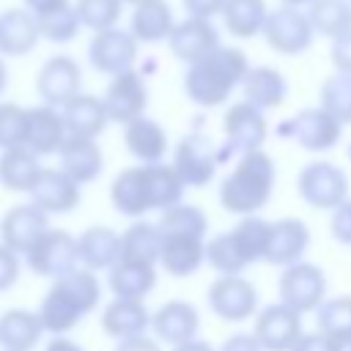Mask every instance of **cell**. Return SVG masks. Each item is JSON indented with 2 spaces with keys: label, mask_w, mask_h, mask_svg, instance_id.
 Masks as SVG:
<instances>
[{
  "label": "cell",
  "mask_w": 351,
  "mask_h": 351,
  "mask_svg": "<svg viewBox=\"0 0 351 351\" xmlns=\"http://www.w3.org/2000/svg\"><path fill=\"white\" fill-rule=\"evenodd\" d=\"M247 71H250L247 55L236 47L219 44L214 52H208L197 63L186 66L184 90H186L189 101H195L197 107H219L233 93V88H239L244 82Z\"/></svg>",
  "instance_id": "cell-1"
},
{
  "label": "cell",
  "mask_w": 351,
  "mask_h": 351,
  "mask_svg": "<svg viewBox=\"0 0 351 351\" xmlns=\"http://www.w3.org/2000/svg\"><path fill=\"white\" fill-rule=\"evenodd\" d=\"M274 181H277V167L263 148L244 154L239 156L236 167L222 178L219 203L228 214L255 217L271 200Z\"/></svg>",
  "instance_id": "cell-2"
},
{
  "label": "cell",
  "mask_w": 351,
  "mask_h": 351,
  "mask_svg": "<svg viewBox=\"0 0 351 351\" xmlns=\"http://www.w3.org/2000/svg\"><path fill=\"white\" fill-rule=\"evenodd\" d=\"M25 263L30 266L33 274L38 277H49V280H60L66 274H71L80 266V244L71 233L60 230V228H49L25 255Z\"/></svg>",
  "instance_id": "cell-3"
},
{
  "label": "cell",
  "mask_w": 351,
  "mask_h": 351,
  "mask_svg": "<svg viewBox=\"0 0 351 351\" xmlns=\"http://www.w3.org/2000/svg\"><path fill=\"white\" fill-rule=\"evenodd\" d=\"M299 197L313 208L335 211L340 203L348 200V178L332 162H310L299 170L296 178Z\"/></svg>",
  "instance_id": "cell-4"
},
{
  "label": "cell",
  "mask_w": 351,
  "mask_h": 351,
  "mask_svg": "<svg viewBox=\"0 0 351 351\" xmlns=\"http://www.w3.org/2000/svg\"><path fill=\"white\" fill-rule=\"evenodd\" d=\"M277 291H280V302L296 310L299 315L315 313L326 302V277L315 263L299 261L282 269Z\"/></svg>",
  "instance_id": "cell-5"
},
{
  "label": "cell",
  "mask_w": 351,
  "mask_h": 351,
  "mask_svg": "<svg viewBox=\"0 0 351 351\" xmlns=\"http://www.w3.org/2000/svg\"><path fill=\"white\" fill-rule=\"evenodd\" d=\"M261 36L266 38V44L274 52H280V55H299V52H304V49L313 47L315 30L310 25L307 11L280 5V8L269 11Z\"/></svg>",
  "instance_id": "cell-6"
},
{
  "label": "cell",
  "mask_w": 351,
  "mask_h": 351,
  "mask_svg": "<svg viewBox=\"0 0 351 351\" xmlns=\"http://www.w3.org/2000/svg\"><path fill=\"white\" fill-rule=\"evenodd\" d=\"M208 307L222 321H247L258 315V291L241 274H219L206 291Z\"/></svg>",
  "instance_id": "cell-7"
},
{
  "label": "cell",
  "mask_w": 351,
  "mask_h": 351,
  "mask_svg": "<svg viewBox=\"0 0 351 351\" xmlns=\"http://www.w3.org/2000/svg\"><path fill=\"white\" fill-rule=\"evenodd\" d=\"M137 47H140V41L129 30L110 27V30L93 33V38L88 44V60L96 71L115 77V74H123V71L134 69Z\"/></svg>",
  "instance_id": "cell-8"
},
{
  "label": "cell",
  "mask_w": 351,
  "mask_h": 351,
  "mask_svg": "<svg viewBox=\"0 0 351 351\" xmlns=\"http://www.w3.org/2000/svg\"><path fill=\"white\" fill-rule=\"evenodd\" d=\"M80 85H82V71L77 60L69 55H52L49 60L41 63L36 74V90L41 101L58 110H63L77 93H82Z\"/></svg>",
  "instance_id": "cell-9"
},
{
  "label": "cell",
  "mask_w": 351,
  "mask_h": 351,
  "mask_svg": "<svg viewBox=\"0 0 351 351\" xmlns=\"http://www.w3.org/2000/svg\"><path fill=\"white\" fill-rule=\"evenodd\" d=\"M252 335L263 351H291L296 346V340L304 335L302 315L282 302L269 304L255 315Z\"/></svg>",
  "instance_id": "cell-10"
},
{
  "label": "cell",
  "mask_w": 351,
  "mask_h": 351,
  "mask_svg": "<svg viewBox=\"0 0 351 351\" xmlns=\"http://www.w3.org/2000/svg\"><path fill=\"white\" fill-rule=\"evenodd\" d=\"M343 134V123L332 118L324 107H304L288 121V137L304 151H329L337 145Z\"/></svg>",
  "instance_id": "cell-11"
},
{
  "label": "cell",
  "mask_w": 351,
  "mask_h": 351,
  "mask_svg": "<svg viewBox=\"0 0 351 351\" xmlns=\"http://www.w3.org/2000/svg\"><path fill=\"white\" fill-rule=\"evenodd\" d=\"M104 107H107V115L110 121L115 123H132L137 118L145 115V107H148V88H145V80L132 69V71H123V74H115L101 96Z\"/></svg>",
  "instance_id": "cell-12"
},
{
  "label": "cell",
  "mask_w": 351,
  "mask_h": 351,
  "mask_svg": "<svg viewBox=\"0 0 351 351\" xmlns=\"http://www.w3.org/2000/svg\"><path fill=\"white\" fill-rule=\"evenodd\" d=\"M222 129H225V137H228V145L230 151L236 154H252V151H261L263 143H266V134H269V123L263 118V110L252 107L250 101H236L225 110V118H222Z\"/></svg>",
  "instance_id": "cell-13"
},
{
  "label": "cell",
  "mask_w": 351,
  "mask_h": 351,
  "mask_svg": "<svg viewBox=\"0 0 351 351\" xmlns=\"http://www.w3.org/2000/svg\"><path fill=\"white\" fill-rule=\"evenodd\" d=\"M173 167L178 170V176L184 178L186 186H206L217 173L214 143L200 132L181 137L173 151Z\"/></svg>",
  "instance_id": "cell-14"
},
{
  "label": "cell",
  "mask_w": 351,
  "mask_h": 351,
  "mask_svg": "<svg viewBox=\"0 0 351 351\" xmlns=\"http://www.w3.org/2000/svg\"><path fill=\"white\" fill-rule=\"evenodd\" d=\"M49 230V214H44L33 203L11 206L0 219V241L16 255H27V250Z\"/></svg>",
  "instance_id": "cell-15"
},
{
  "label": "cell",
  "mask_w": 351,
  "mask_h": 351,
  "mask_svg": "<svg viewBox=\"0 0 351 351\" xmlns=\"http://www.w3.org/2000/svg\"><path fill=\"white\" fill-rule=\"evenodd\" d=\"M82 184H77L60 167H44L30 189V203L38 206L44 214H69L80 206Z\"/></svg>",
  "instance_id": "cell-16"
},
{
  "label": "cell",
  "mask_w": 351,
  "mask_h": 351,
  "mask_svg": "<svg viewBox=\"0 0 351 351\" xmlns=\"http://www.w3.org/2000/svg\"><path fill=\"white\" fill-rule=\"evenodd\" d=\"M167 44H170V52L181 63L192 66V63H197L200 58H206L208 52H214L219 47V33L211 25V19L186 16L184 22H176Z\"/></svg>",
  "instance_id": "cell-17"
},
{
  "label": "cell",
  "mask_w": 351,
  "mask_h": 351,
  "mask_svg": "<svg viewBox=\"0 0 351 351\" xmlns=\"http://www.w3.org/2000/svg\"><path fill=\"white\" fill-rule=\"evenodd\" d=\"M151 329L159 343H167L173 348V346H181V343H189L197 337L200 315H197L195 304L173 299V302H165L151 315Z\"/></svg>",
  "instance_id": "cell-18"
},
{
  "label": "cell",
  "mask_w": 351,
  "mask_h": 351,
  "mask_svg": "<svg viewBox=\"0 0 351 351\" xmlns=\"http://www.w3.org/2000/svg\"><path fill=\"white\" fill-rule=\"evenodd\" d=\"M307 247H310V228L302 219L285 217V219L271 222L263 261L271 263V266H282L285 269V266L299 263L302 255L307 252Z\"/></svg>",
  "instance_id": "cell-19"
},
{
  "label": "cell",
  "mask_w": 351,
  "mask_h": 351,
  "mask_svg": "<svg viewBox=\"0 0 351 351\" xmlns=\"http://www.w3.org/2000/svg\"><path fill=\"white\" fill-rule=\"evenodd\" d=\"M69 132L63 123V112L58 107L49 104H38L27 110V137L25 145L36 154V156H49L58 154L66 143Z\"/></svg>",
  "instance_id": "cell-20"
},
{
  "label": "cell",
  "mask_w": 351,
  "mask_h": 351,
  "mask_svg": "<svg viewBox=\"0 0 351 351\" xmlns=\"http://www.w3.org/2000/svg\"><path fill=\"white\" fill-rule=\"evenodd\" d=\"M38 318H41V324H44V332H52L55 337H63V335H69L74 326H80V321L85 318V310H82L80 302L71 296V291L66 288L63 280H52L47 296L41 299Z\"/></svg>",
  "instance_id": "cell-21"
},
{
  "label": "cell",
  "mask_w": 351,
  "mask_h": 351,
  "mask_svg": "<svg viewBox=\"0 0 351 351\" xmlns=\"http://www.w3.org/2000/svg\"><path fill=\"white\" fill-rule=\"evenodd\" d=\"M112 208L123 217H143L151 211V195L145 181V165L123 167L110 184Z\"/></svg>",
  "instance_id": "cell-22"
},
{
  "label": "cell",
  "mask_w": 351,
  "mask_h": 351,
  "mask_svg": "<svg viewBox=\"0 0 351 351\" xmlns=\"http://www.w3.org/2000/svg\"><path fill=\"white\" fill-rule=\"evenodd\" d=\"M41 38L38 19L27 8H5L0 11V55L22 58Z\"/></svg>",
  "instance_id": "cell-23"
},
{
  "label": "cell",
  "mask_w": 351,
  "mask_h": 351,
  "mask_svg": "<svg viewBox=\"0 0 351 351\" xmlns=\"http://www.w3.org/2000/svg\"><path fill=\"white\" fill-rule=\"evenodd\" d=\"M206 261V239L162 233L159 263L170 277H192Z\"/></svg>",
  "instance_id": "cell-24"
},
{
  "label": "cell",
  "mask_w": 351,
  "mask_h": 351,
  "mask_svg": "<svg viewBox=\"0 0 351 351\" xmlns=\"http://www.w3.org/2000/svg\"><path fill=\"white\" fill-rule=\"evenodd\" d=\"M151 315L143 299H112L101 310V329L115 340L137 337L151 326Z\"/></svg>",
  "instance_id": "cell-25"
},
{
  "label": "cell",
  "mask_w": 351,
  "mask_h": 351,
  "mask_svg": "<svg viewBox=\"0 0 351 351\" xmlns=\"http://www.w3.org/2000/svg\"><path fill=\"white\" fill-rule=\"evenodd\" d=\"M60 170H66L77 184H90L99 178L104 167V154L96 140L90 137H66L63 148L58 151Z\"/></svg>",
  "instance_id": "cell-26"
},
{
  "label": "cell",
  "mask_w": 351,
  "mask_h": 351,
  "mask_svg": "<svg viewBox=\"0 0 351 351\" xmlns=\"http://www.w3.org/2000/svg\"><path fill=\"white\" fill-rule=\"evenodd\" d=\"M60 112H63L66 132L71 137H90V140H96L107 129V123H110L104 101L99 96H93V93H77Z\"/></svg>",
  "instance_id": "cell-27"
},
{
  "label": "cell",
  "mask_w": 351,
  "mask_h": 351,
  "mask_svg": "<svg viewBox=\"0 0 351 351\" xmlns=\"http://www.w3.org/2000/svg\"><path fill=\"white\" fill-rule=\"evenodd\" d=\"M80 263L90 271L112 269L121 261V233H115L107 225H90L80 233Z\"/></svg>",
  "instance_id": "cell-28"
},
{
  "label": "cell",
  "mask_w": 351,
  "mask_h": 351,
  "mask_svg": "<svg viewBox=\"0 0 351 351\" xmlns=\"http://www.w3.org/2000/svg\"><path fill=\"white\" fill-rule=\"evenodd\" d=\"M123 143L140 165H156L167 154V132L145 115L123 126Z\"/></svg>",
  "instance_id": "cell-29"
},
{
  "label": "cell",
  "mask_w": 351,
  "mask_h": 351,
  "mask_svg": "<svg viewBox=\"0 0 351 351\" xmlns=\"http://www.w3.org/2000/svg\"><path fill=\"white\" fill-rule=\"evenodd\" d=\"M44 335V324L33 310H5L0 315V346L3 351H33Z\"/></svg>",
  "instance_id": "cell-30"
},
{
  "label": "cell",
  "mask_w": 351,
  "mask_h": 351,
  "mask_svg": "<svg viewBox=\"0 0 351 351\" xmlns=\"http://www.w3.org/2000/svg\"><path fill=\"white\" fill-rule=\"evenodd\" d=\"M173 27H176L173 8L165 0H145V3L134 5V11H132L129 33L137 41H143V44L167 41L170 33H173Z\"/></svg>",
  "instance_id": "cell-31"
},
{
  "label": "cell",
  "mask_w": 351,
  "mask_h": 351,
  "mask_svg": "<svg viewBox=\"0 0 351 351\" xmlns=\"http://www.w3.org/2000/svg\"><path fill=\"white\" fill-rule=\"evenodd\" d=\"M244 101H250L252 107L258 110H271V107H280L285 101V93H288V85H285V77L271 69V66H255L247 71L244 82Z\"/></svg>",
  "instance_id": "cell-32"
},
{
  "label": "cell",
  "mask_w": 351,
  "mask_h": 351,
  "mask_svg": "<svg viewBox=\"0 0 351 351\" xmlns=\"http://www.w3.org/2000/svg\"><path fill=\"white\" fill-rule=\"evenodd\" d=\"M107 282L115 299H143L156 285V266L140 261H118L110 269Z\"/></svg>",
  "instance_id": "cell-33"
},
{
  "label": "cell",
  "mask_w": 351,
  "mask_h": 351,
  "mask_svg": "<svg viewBox=\"0 0 351 351\" xmlns=\"http://www.w3.org/2000/svg\"><path fill=\"white\" fill-rule=\"evenodd\" d=\"M41 170L44 167L38 165V156L27 145L8 148L0 154V184L8 192H30Z\"/></svg>",
  "instance_id": "cell-34"
},
{
  "label": "cell",
  "mask_w": 351,
  "mask_h": 351,
  "mask_svg": "<svg viewBox=\"0 0 351 351\" xmlns=\"http://www.w3.org/2000/svg\"><path fill=\"white\" fill-rule=\"evenodd\" d=\"M162 252V230L154 222H132L121 233V261H140V263H159Z\"/></svg>",
  "instance_id": "cell-35"
},
{
  "label": "cell",
  "mask_w": 351,
  "mask_h": 351,
  "mask_svg": "<svg viewBox=\"0 0 351 351\" xmlns=\"http://www.w3.org/2000/svg\"><path fill=\"white\" fill-rule=\"evenodd\" d=\"M145 181H148V195H151V211H167L178 206L186 189L178 170L167 162L145 165Z\"/></svg>",
  "instance_id": "cell-36"
},
{
  "label": "cell",
  "mask_w": 351,
  "mask_h": 351,
  "mask_svg": "<svg viewBox=\"0 0 351 351\" xmlns=\"http://www.w3.org/2000/svg\"><path fill=\"white\" fill-rule=\"evenodd\" d=\"M269 8L263 0H228L222 8V22L230 36L236 38H252L263 33Z\"/></svg>",
  "instance_id": "cell-37"
},
{
  "label": "cell",
  "mask_w": 351,
  "mask_h": 351,
  "mask_svg": "<svg viewBox=\"0 0 351 351\" xmlns=\"http://www.w3.org/2000/svg\"><path fill=\"white\" fill-rule=\"evenodd\" d=\"M307 16L313 30L332 41L351 33V0H313Z\"/></svg>",
  "instance_id": "cell-38"
},
{
  "label": "cell",
  "mask_w": 351,
  "mask_h": 351,
  "mask_svg": "<svg viewBox=\"0 0 351 351\" xmlns=\"http://www.w3.org/2000/svg\"><path fill=\"white\" fill-rule=\"evenodd\" d=\"M206 263L219 271V274H241L250 263L247 258L241 255L236 239H233V230H225V233H214L208 241H206Z\"/></svg>",
  "instance_id": "cell-39"
},
{
  "label": "cell",
  "mask_w": 351,
  "mask_h": 351,
  "mask_svg": "<svg viewBox=\"0 0 351 351\" xmlns=\"http://www.w3.org/2000/svg\"><path fill=\"white\" fill-rule=\"evenodd\" d=\"M156 225L162 233H178V236H195V239H206V233H208L206 214L192 203H178V206L162 211Z\"/></svg>",
  "instance_id": "cell-40"
},
{
  "label": "cell",
  "mask_w": 351,
  "mask_h": 351,
  "mask_svg": "<svg viewBox=\"0 0 351 351\" xmlns=\"http://www.w3.org/2000/svg\"><path fill=\"white\" fill-rule=\"evenodd\" d=\"M230 230H233V239H236V244H239V250H241V255L247 258L250 266L263 261L271 222H266V219H261L255 214V217H241V222L236 228H230Z\"/></svg>",
  "instance_id": "cell-41"
},
{
  "label": "cell",
  "mask_w": 351,
  "mask_h": 351,
  "mask_svg": "<svg viewBox=\"0 0 351 351\" xmlns=\"http://www.w3.org/2000/svg\"><path fill=\"white\" fill-rule=\"evenodd\" d=\"M318 107H324L332 118H337L343 126L351 123V77L348 74H332L321 82L318 90Z\"/></svg>",
  "instance_id": "cell-42"
},
{
  "label": "cell",
  "mask_w": 351,
  "mask_h": 351,
  "mask_svg": "<svg viewBox=\"0 0 351 351\" xmlns=\"http://www.w3.org/2000/svg\"><path fill=\"white\" fill-rule=\"evenodd\" d=\"M74 8L82 27L101 33V30L118 27V19L123 14V0H77Z\"/></svg>",
  "instance_id": "cell-43"
},
{
  "label": "cell",
  "mask_w": 351,
  "mask_h": 351,
  "mask_svg": "<svg viewBox=\"0 0 351 351\" xmlns=\"http://www.w3.org/2000/svg\"><path fill=\"white\" fill-rule=\"evenodd\" d=\"M315 324H318V332H324L332 340L351 335V293L326 299L315 310Z\"/></svg>",
  "instance_id": "cell-44"
},
{
  "label": "cell",
  "mask_w": 351,
  "mask_h": 351,
  "mask_svg": "<svg viewBox=\"0 0 351 351\" xmlns=\"http://www.w3.org/2000/svg\"><path fill=\"white\" fill-rule=\"evenodd\" d=\"M36 19H38L41 38L55 41V44H69L77 36V30L82 27V22L77 16V8L71 3L63 5V8H58V11H49L44 16H36Z\"/></svg>",
  "instance_id": "cell-45"
},
{
  "label": "cell",
  "mask_w": 351,
  "mask_h": 351,
  "mask_svg": "<svg viewBox=\"0 0 351 351\" xmlns=\"http://www.w3.org/2000/svg\"><path fill=\"white\" fill-rule=\"evenodd\" d=\"M27 137V107L16 101H0V151L25 145Z\"/></svg>",
  "instance_id": "cell-46"
},
{
  "label": "cell",
  "mask_w": 351,
  "mask_h": 351,
  "mask_svg": "<svg viewBox=\"0 0 351 351\" xmlns=\"http://www.w3.org/2000/svg\"><path fill=\"white\" fill-rule=\"evenodd\" d=\"M60 280L66 282V288L71 291V296L80 302V307L85 310V315L93 313V310L99 307V299H101V282H99V277H96L90 269L77 266L71 274H66V277H60Z\"/></svg>",
  "instance_id": "cell-47"
},
{
  "label": "cell",
  "mask_w": 351,
  "mask_h": 351,
  "mask_svg": "<svg viewBox=\"0 0 351 351\" xmlns=\"http://www.w3.org/2000/svg\"><path fill=\"white\" fill-rule=\"evenodd\" d=\"M329 228H332L335 241L351 247V200L340 203V206L332 211V222H329Z\"/></svg>",
  "instance_id": "cell-48"
},
{
  "label": "cell",
  "mask_w": 351,
  "mask_h": 351,
  "mask_svg": "<svg viewBox=\"0 0 351 351\" xmlns=\"http://www.w3.org/2000/svg\"><path fill=\"white\" fill-rule=\"evenodd\" d=\"M19 277V255L0 241V291H8Z\"/></svg>",
  "instance_id": "cell-49"
},
{
  "label": "cell",
  "mask_w": 351,
  "mask_h": 351,
  "mask_svg": "<svg viewBox=\"0 0 351 351\" xmlns=\"http://www.w3.org/2000/svg\"><path fill=\"white\" fill-rule=\"evenodd\" d=\"M329 58H332V66H335L337 74H348L351 77V33H346V36L332 41Z\"/></svg>",
  "instance_id": "cell-50"
},
{
  "label": "cell",
  "mask_w": 351,
  "mask_h": 351,
  "mask_svg": "<svg viewBox=\"0 0 351 351\" xmlns=\"http://www.w3.org/2000/svg\"><path fill=\"white\" fill-rule=\"evenodd\" d=\"M186 8V16H197V19H211L217 14H222L228 0H181Z\"/></svg>",
  "instance_id": "cell-51"
},
{
  "label": "cell",
  "mask_w": 351,
  "mask_h": 351,
  "mask_svg": "<svg viewBox=\"0 0 351 351\" xmlns=\"http://www.w3.org/2000/svg\"><path fill=\"white\" fill-rule=\"evenodd\" d=\"M291 351H335V340L315 329V332H304Z\"/></svg>",
  "instance_id": "cell-52"
},
{
  "label": "cell",
  "mask_w": 351,
  "mask_h": 351,
  "mask_svg": "<svg viewBox=\"0 0 351 351\" xmlns=\"http://www.w3.org/2000/svg\"><path fill=\"white\" fill-rule=\"evenodd\" d=\"M112 351H162L159 340L156 337H148V335H137V337H126V340H118Z\"/></svg>",
  "instance_id": "cell-53"
},
{
  "label": "cell",
  "mask_w": 351,
  "mask_h": 351,
  "mask_svg": "<svg viewBox=\"0 0 351 351\" xmlns=\"http://www.w3.org/2000/svg\"><path fill=\"white\" fill-rule=\"evenodd\" d=\"M219 351H263L261 346H258V340H255V335L250 332H236V335H230V337H225V343H222V348Z\"/></svg>",
  "instance_id": "cell-54"
},
{
  "label": "cell",
  "mask_w": 351,
  "mask_h": 351,
  "mask_svg": "<svg viewBox=\"0 0 351 351\" xmlns=\"http://www.w3.org/2000/svg\"><path fill=\"white\" fill-rule=\"evenodd\" d=\"M22 3H25V8H27L33 16H44V14H49V11H58V8L69 5V0H22Z\"/></svg>",
  "instance_id": "cell-55"
},
{
  "label": "cell",
  "mask_w": 351,
  "mask_h": 351,
  "mask_svg": "<svg viewBox=\"0 0 351 351\" xmlns=\"http://www.w3.org/2000/svg\"><path fill=\"white\" fill-rule=\"evenodd\" d=\"M47 351H85V348L77 346L74 340H69V337L63 335V337H52L49 346H47Z\"/></svg>",
  "instance_id": "cell-56"
},
{
  "label": "cell",
  "mask_w": 351,
  "mask_h": 351,
  "mask_svg": "<svg viewBox=\"0 0 351 351\" xmlns=\"http://www.w3.org/2000/svg\"><path fill=\"white\" fill-rule=\"evenodd\" d=\"M170 351H214V348H211V346H208L206 340H197V337H195V340H189V343H181V346H173Z\"/></svg>",
  "instance_id": "cell-57"
},
{
  "label": "cell",
  "mask_w": 351,
  "mask_h": 351,
  "mask_svg": "<svg viewBox=\"0 0 351 351\" xmlns=\"http://www.w3.org/2000/svg\"><path fill=\"white\" fill-rule=\"evenodd\" d=\"M335 351H351V335L335 337Z\"/></svg>",
  "instance_id": "cell-58"
},
{
  "label": "cell",
  "mask_w": 351,
  "mask_h": 351,
  "mask_svg": "<svg viewBox=\"0 0 351 351\" xmlns=\"http://www.w3.org/2000/svg\"><path fill=\"white\" fill-rule=\"evenodd\" d=\"M5 85H8V69H5V60H3V55H0V96H3Z\"/></svg>",
  "instance_id": "cell-59"
},
{
  "label": "cell",
  "mask_w": 351,
  "mask_h": 351,
  "mask_svg": "<svg viewBox=\"0 0 351 351\" xmlns=\"http://www.w3.org/2000/svg\"><path fill=\"white\" fill-rule=\"evenodd\" d=\"M313 0H280V5H288V8H307Z\"/></svg>",
  "instance_id": "cell-60"
},
{
  "label": "cell",
  "mask_w": 351,
  "mask_h": 351,
  "mask_svg": "<svg viewBox=\"0 0 351 351\" xmlns=\"http://www.w3.org/2000/svg\"><path fill=\"white\" fill-rule=\"evenodd\" d=\"M140 3H145V0H123V5H132V8L140 5Z\"/></svg>",
  "instance_id": "cell-61"
}]
</instances>
